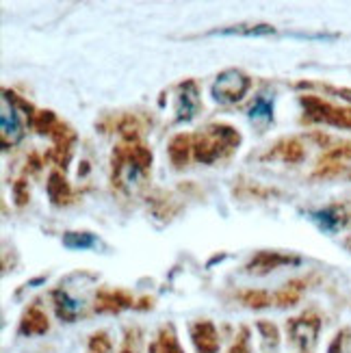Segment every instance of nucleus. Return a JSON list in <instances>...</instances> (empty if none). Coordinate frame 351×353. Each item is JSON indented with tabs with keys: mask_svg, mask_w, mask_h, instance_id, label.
<instances>
[{
	"mask_svg": "<svg viewBox=\"0 0 351 353\" xmlns=\"http://www.w3.org/2000/svg\"><path fill=\"white\" fill-rule=\"evenodd\" d=\"M241 134L228 124H210L193 137V157L204 165L223 159L239 148Z\"/></svg>",
	"mask_w": 351,
	"mask_h": 353,
	"instance_id": "obj_1",
	"label": "nucleus"
},
{
	"mask_svg": "<svg viewBox=\"0 0 351 353\" xmlns=\"http://www.w3.org/2000/svg\"><path fill=\"white\" fill-rule=\"evenodd\" d=\"M252 87V79L241 70H223L210 87V94L221 104H234L245 98Z\"/></svg>",
	"mask_w": 351,
	"mask_h": 353,
	"instance_id": "obj_2",
	"label": "nucleus"
},
{
	"mask_svg": "<svg viewBox=\"0 0 351 353\" xmlns=\"http://www.w3.org/2000/svg\"><path fill=\"white\" fill-rule=\"evenodd\" d=\"M301 106L306 109V113L312 119L325 121V124H332V126L351 128V111H347V109L332 106L330 102H323L317 96H301Z\"/></svg>",
	"mask_w": 351,
	"mask_h": 353,
	"instance_id": "obj_3",
	"label": "nucleus"
},
{
	"mask_svg": "<svg viewBox=\"0 0 351 353\" xmlns=\"http://www.w3.org/2000/svg\"><path fill=\"white\" fill-rule=\"evenodd\" d=\"M0 137H3V145H15L22 141L24 130L18 113V104L13 102L9 89H3V113H0Z\"/></svg>",
	"mask_w": 351,
	"mask_h": 353,
	"instance_id": "obj_4",
	"label": "nucleus"
},
{
	"mask_svg": "<svg viewBox=\"0 0 351 353\" xmlns=\"http://www.w3.org/2000/svg\"><path fill=\"white\" fill-rule=\"evenodd\" d=\"M200 111V91L195 81H185L178 87V104H176V119L189 121Z\"/></svg>",
	"mask_w": 351,
	"mask_h": 353,
	"instance_id": "obj_5",
	"label": "nucleus"
},
{
	"mask_svg": "<svg viewBox=\"0 0 351 353\" xmlns=\"http://www.w3.org/2000/svg\"><path fill=\"white\" fill-rule=\"evenodd\" d=\"M299 258L297 256H288V254H282V252H258L250 263H248V271L250 273H256V275H263V273H269V271H276L284 265H297Z\"/></svg>",
	"mask_w": 351,
	"mask_h": 353,
	"instance_id": "obj_6",
	"label": "nucleus"
},
{
	"mask_svg": "<svg viewBox=\"0 0 351 353\" xmlns=\"http://www.w3.org/2000/svg\"><path fill=\"white\" fill-rule=\"evenodd\" d=\"M286 332L291 336V341L301 345V347H310L319 334V319L317 316H299V319H291L286 325Z\"/></svg>",
	"mask_w": 351,
	"mask_h": 353,
	"instance_id": "obj_7",
	"label": "nucleus"
},
{
	"mask_svg": "<svg viewBox=\"0 0 351 353\" xmlns=\"http://www.w3.org/2000/svg\"><path fill=\"white\" fill-rule=\"evenodd\" d=\"M191 339L197 353H217L219 351V334L210 321H195L191 325Z\"/></svg>",
	"mask_w": 351,
	"mask_h": 353,
	"instance_id": "obj_8",
	"label": "nucleus"
},
{
	"mask_svg": "<svg viewBox=\"0 0 351 353\" xmlns=\"http://www.w3.org/2000/svg\"><path fill=\"white\" fill-rule=\"evenodd\" d=\"M276 33V26L271 24H234L225 28H215L208 35H219V37H269Z\"/></svg>",
	"mask_w": 351,
	"mask_h": 353,
	"instance_id": "obj_9",
	"label": "nucleus"
},
{
	"mask_svg": "<svg viewBox=\"0 0 351 353\" xmlns=\"http://www.w3.org/2000/svg\"><path fill=\"white\" fill-rule=\"evenodd\" d=\"M134 299L124 290H100L96 295V310L98 312H119L124 308H132Z\"/></svg>",
	"mask_w": 351,
	"mask_h": 353,
	"instance_id": "obj_10",
	"label": "nucleus"
},
{
	"mask_svg": "<svg viewBox=\"0 0 351 353\" xmlns=\"http://www.w3.org/2000/svg\"><path fill=\"white\" fill-rule=\"evenodd\" d=\"M20 332L24 336H41L48 332V316H46V312L39 308V305H30V308L22 314Z\"/></svg>",
	"mask_w": 351,
	"mask_h": 353,
	"instance_id": "obj_11",
	"label": "nucleus"
},
{
	"mask_svg": "<svg viewBox=\"0 0 351 353\" xmlns=\"http://www.w3.org/2000/svg\"><path fill=\"white\" fill-rule=\"evenodd\" d=\"M48 197L52 199L54 206H68L74 199V193L70 189L68 180L63 178V174H59V172L50 174V178H48Z\"/></svg>",
	"mask_w": 351,
	"mask_h": 353,
	"instance_id": "obj_12",
	"label": "nucleus"
},
{
	"mask_svg": "<svg viewBox=\"0 0 351 353\" xmlns=\"http://www.w3.org/2000/svg\"><path fill=\"white\" fill-rule=\"evenodd\" d=\"M269 159H280L284 163H299L303 159V148L297 139H282L273 145V150L267 154Z\"/></svg>",
	"mask_w": 351,
	"mask_h": 353,
	"instance_id": "obj_13",
	"label": "nucleus"
},
{
	"mask_svg": "<svg viewBox=\"0 0 351 353\" xmlns=\"http://www.w3.org/2000/svg\"><path fill=\"white\" fill-rule=\"evenodd\" d=\"M193 152V137L180 132L170 141V159L176 167H185L189 161V154Z\"/></svg>",
	"mask_w": 351,
	"mask_h": 353,
	"instance_id": "obj_14",
	"label": "nucleus"
},
{
	"mask_svg": "<svg viewBox=\"0 0 351 353\" xmlns=\"http://www.w3.org/2000/svg\"><path fill=\"white\" fill-rule=\"evenodd\" d=\"M100 241L96 234L91 232H66L63 234V248L72 250V252H87L98 248Z\"/></svg>",
	"mask_w": 351,
	"mask_h": 353,
	"instance_id": "obj_15",
	"label": "nucleus"
},
{
	"mask_svg": "<svg viewBox=\"0 0 351 353\" xmlns=\"http://www.w3.org/2000/svg\"><path fill=\"white\" fill-rule=\"evenodd\" d=\"M54 303H57V314L63 321H74L76 314L81 312V303L72 299L66 290H57L54 293Z\"/></svg>",
	"mask_w": 351,
	"mask_h": 353,
	"instance_id": "obj_16",
	"label": "nucleus"
},
{
	"mask_svg": "<svg viewBox=\"0 0 351 353\" xmlns=\"http://www.w3.org/2000/svg\"><path fill=\"white\" fill-rule=\"evenodd\" d=\"M312 221L323 230V232L332 234V232H337L339 225L343 223V219L339 217V210L337 208H325V210H317L310 214Z\"/></svg>",
	"mask_w": 351,
	"mask_h": 353,
	"instance_id": "obj_17",
	"label": "nucleus"
},
{
	"mask_svg": "<svg viewBox=\"0 0 351 353\" xmlns=\"http://www.w3.org/2000/svg\"><path fill=\"white\" fill-rule=\"evenodd\" d=\"M126 150H128V157H130V161L139 167V170H143V172H148L150 167H152V150L148 148V145H143V143H139V141H130L128 145H126Z\"/></svg>",
	"mask_w": 351,
	"mask_h": 353,
	"instance_id": "obj_18",
	"label": "nucleus"
},
{
	"mask_svg": "<svg viewBox=\"0 0 351 353\" xmlns=\"http://www.w3.org/2000/svg\"><path fill=\"white\" fill-rule=\"evenodd\" d=\"M61 121L57 119V115L52 111H35L33 119H30V126H33L39 134H48L52 137V132L59 128Z\"/></svg>",
	"mask_w": 351,
	"mask_h": 353,
	"instance_id": "obj_19",
	"label": "nucleus"
},
{
	"mask_svg": "<svg viewBox=\"0 0 351 353\" xmlns=\"http://www.w3.org/2000/svg\"><path fill=\"white\" fill-rule=\"evenodd\" d=\"M250 119L254 121H271L273 119V100L258 96L250 106Z\"/></svg>",
	"mask_w": 351,
	"mask_h": 353,
	"instance_id": "obj_20",
	"label": "nucleus"
},
{
	"mask_svg": "<svg viewBox=\"0 0 351 353\" xmlns=\"http://www.w3.org/2000/svg\"><path fill=\"white\" fill-rule=\"evenodd\" d=\"M239 297L243 303L250 305V308H267V305L276 303L273 295H269L267 290H243Z\"/></svg>",
	"mask_w": 351,
	"mask_h": 353,
	"instance_id": "obj_21",
	"label": "nucleus"
},
{
	"mask_svg": "<svg viewBox=\"0 0 351 353\" xmlns=\"http://www.w3.org/2000/svg\"><path fill=\"white\" fill-rule=\"evenodd\" d=\"M159 351L161 353H185L178 345V339L172 327H163L159 336Z\"/></svg>",
	"mask_w": 351,
	"mask_h": 353,
	"instance_id": "obj_22",
	"label": "nucleus"
},
{
	"mask_svg": "<svg viewBox=\"0 0 351 353\" xmlns=\"http://www.w3.org/2000/svg\"><path fill=\"white\" fill-rule=\"evenodd\" d=\"M111 351V341L104 332L94 334L89 339V353H109Z\"/></svg>",
	"mask_w": 351,
	"mask_h": 353,
	"instance_id": "obj_23",
	"label": "nucleus"
},
{
	"mask_svg": "<svg viewBox=\"0 0 351 353\" xmlns=\"http://www.w3.org/2000/svg\"><path fill=\"white\" fill-rule=\"evenodd\" d=\"M13 197H15V204L18 206H24L30 199V193H28V187L24 180H18L13 184Z\"/></svg>",
	"mask_w": 351,
	"mask_h": 353,
	"instance_id": "obj_24",
	"label": "nucleus"
},
{
	"mask_svg": "<svg viewBox=\"0 0 351 353\" xmlns=\"http://www.w3.org/2000/svg\"><path fill=\"white\" fill-rule=\"evenodd\" d=\"M258 330H261V332L265 334V339H267V341H271L273 345L278 343V330H276V325H269V323H258Z\"/></svg>",
	"mask_w": 351,
	"mask_h": 353,
	"instance_id": "obj_25",
	"label": "nucleus"
},
{
	"mask_svg": "<svg viewBox=\"0 0 351 353\" xmlns=\"http://www.w3.org/2000/svg\"><path fill=\"white\" fill-rule=\"evenodd\" d=\"M228 353H250V351H248V332H245V330H243L241 341H239L230 351H228Z\"/></svg>",
	"mask_w": 351,
	"mask_h": 353,
	"instance_id": "obj_26",
	"label": "nucleus"
}]
</instances>
